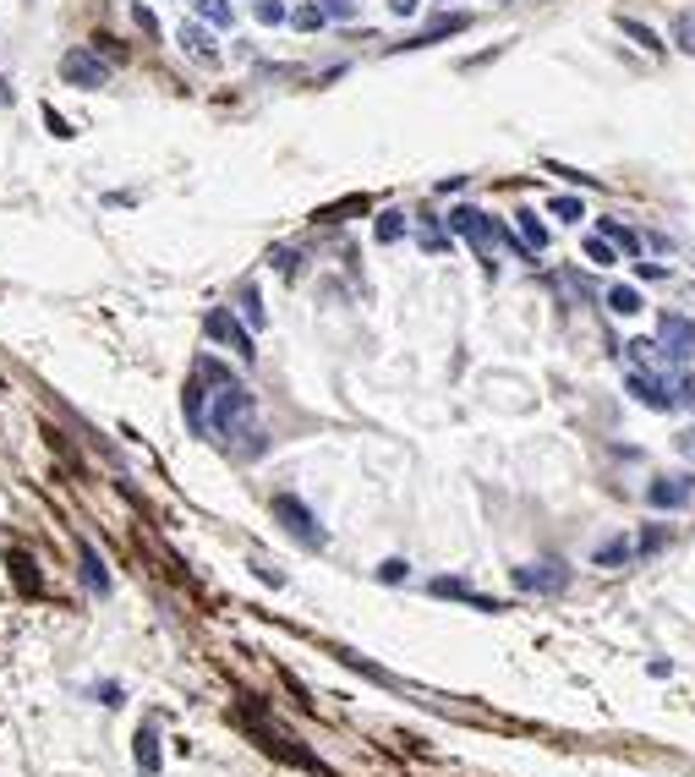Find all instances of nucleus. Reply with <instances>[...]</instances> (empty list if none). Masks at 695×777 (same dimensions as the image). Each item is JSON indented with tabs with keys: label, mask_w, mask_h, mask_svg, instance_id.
Segmentation results:
<instances>
[{
	"label": "nucleus",
	"mask_w": 695,
	"mask_h": 777,
	"mask_svg": "<svg viewBox=\"0 0 695 777\" xmlns=\"http://www.w3.org/2000/svg\"><path fill=\"white\" fill-rule=\"evenodd\" d=\"M208 433L225 438V444H247L258 449V405H252V389L236 384V378H225V384L214 389V405H208Z\"/></svg>",
	"instance_id": "f257e3e1"
},
{
	"label": "nucleus",
	"mask_w": 695,
	"mask_h": 777,
	"mask_svg": "<svg viewBox=\"0 0 695 777\" xmlns=\"http://www.w3.org/2000/svg\"><path fill=\"white\" fill-rule=\"evenodd\" d=\"M444 219H449V230H455V236H466L471 247H477V258L488 263V269H493V247H498V241H509V247H515V236H504V230L493 225V214H482V208H449ZM515 252H520V258H531L526 247H515Z\"/></svg>",
	"instance_id": "f03ea898"
},
{
	"label": "nucleus",
	"mask_w": 695,
	"mask_h": 777,
	"mask_svg": "<svg viewBox=\"0 0 695 777\" xmlns=\"http://www.w3.org/2000/svg\"><path fill=\"white\" fill-rule=\"evenodd\" d=\"M274 520H280V526L291 531L301 548H323V542H329V531H323L318 520H312V509L301 504L296 493H274Z\"/></svg>",
	"instance_id": "7ed1b4c3"
},
{
	"label": "nucleus",
	"mask_w": 695,
	"mask_h": 777,
	"mask_svg": "<svg viewBox=\"0 0 695 777\" xmlns=\"http://www.w3.org/2000/svg\"><path fill=\"white\" fill-rule=\"evenodd\" d=\"M624 389H630V400L652 405V411H674V378L663 373V367H630V378H624Z\"/></svg>",
	"instance_id": "20e7f679"
},
{
	"label": "nucleus",
	"mask_w": 695,
	"mask_h": 777,
	"mask_svg": "<svg viewBox=\"0 0 695 777\" xmlns=\"http://www.w3.org/2000/svg\"><path fill=\"white\" fill-rule=\"evenodd\" d=\"M61 83H72V88H104V83H110V66L99 61V50L72 44V50L61 55Z\"/></svg>",
	"instance_id": "39448f33"
},
{
	"label": "nucleus",
	"mask_w": 695,
	"mask_h": 777,
	"mask_svg": "<svg viewBox=\"0 0 695 777\" xmlns=\"http://www.w3.org/2000/svg\"><path fill=\"white\" fill-rule=\"evenodd\" d=\"M657 345H663L668 362H690L695 356V318H685V312H663V318H657Z\"/></svg>",
	"instance_id": "423d86ee"
},
{
	"label": "nucleus",
	"mask_w": 695,
	"mask_h": 777,
	"mask_svg": "<svg viewBox=\"0 0 695 777\" xmlns=\"http://www.w3.org/2000/svg\"><path fill=\"white\" fill-rule=\"evenodd\" d=\"M515 586H520V591H542V597H553V591L570 586V570H564V564H520V570H515Z\"/></svg>",
	"instance_id": "0eeeda50"
},
{
	"label": "nucleus",
	"mask_w": 695,
	"mask_h": 777,
	"mask_svg": "<svg viewBox=\"0 0 695 777\" xmlns=\"http://www.w3.org/2000/svg\"><path fill=\"white\" fill-rule=\"evenodd\" d=\"M203 329L214 334V340H225L236 356H247V362H252V334L241 329L236 318H230V307H214V312H208V318H203Z\"/></svg>",
	"instance_id": "6e6552de"
},
{
	"label": "nucleus",
	"mask_w": 695,
	"mask_h": 777,
	"mask_svg": "<svg viewBox=\"0 0 695 777\" xmlns=\"http://www.w3.org/2000/svg\"><path fill=\"white\" fill-rule=\"evenodd\" d=\"M695 498V477H657L646 487V504L652 509H685Z\"/></svg>",
	"instance_id": "1a4fd4ad"
},
{
	"label": "nucleus",
	"mask_w": 695,
	"mask_h": 777,
	"mask_svg": "<svg viewBox=\"0 0 695 777\" xmlns=\"http://www.w3.org/2000/svg\"><path fill=\"white\" fill-rule=\"evenodd\" d=\"M466 28H471L466 11H444V17H433L416 39H405V50H422V44H438V39H449V33H466Z\"/></svg>",
	"instance_id": "9d476101"
},
{
	"label": "nucleus",
	"mask_w": 695,
	"mask_h": 777,
	"mask_svg": "<svg viewBox=\"0 0 695 777\" xmlns=\"http://www.w3.org/2000/svg\"><path fill=\"white\" fill-rule=\"evenodd\" d=\"M176 44H181L187 55H198L203 66H214V61H219V44L208 39V28H203V22H181V28H176Z\"/></svg>",
	"instance_id": "9b49d317"
},
{
	"label": "nucleus",
	"mask_w": 695,
	"mask_h": 777,
	"mask_svg": "<svg viewBox=\"0 0 695 777\" xmlns=\"http://www.w3.org/2000/svg\"><path fill=\"white\" fill-rule=\"evenodd\" d=\"M433 597H455V602H471V608H482V613H493V608H498L493 597H482V591H471L466 581H449V575H438V581H433Z\"/></svg>",
	"instance_id": "f8f14e48"
},
{
	"label": "nucleus",
	"mask_w": 695,
	"mask_h": 777,
	"mask_svg": "<svg viewBox=\"0 0 695 777\" xmlns=\"http://www.w3.org/2000/svg\"><path fill=\"white\" fill-rule=\"evenodd\" d=\"M630 559H635V542H630V537H608V542L597 548V564H602V570H624Z\"/></svg>",
	"instance_id": "ddd939ff"
},
{
	"label": "nucleus",
	"mask_w": 695,
	"mask_h": 777,
	"mask_svg": "<svg viewBox=\"0 0 695 777\" xmlns=\"http://www.w3.org/2000/svg\"><path fill=\"white\" fill-rule=\"evenodd\" d=\"M192 11H198L208 28H230V22H236V6H230V0H192Z\"/></svg>",
	"instance_id": "4468645a"
},
{
	"label": "nucleus",
	"mask_w": 695,
	"mask_h": 777,
	"mask_svg": "<svg viewBox=\"0 0 695 777\" xmlns=\"http://www.w3.org/2000/svg\"><path fill=\"white\" fill-rule=\"evenodd\" d=\"M416 241H422L427 252H444V247H449V230L438 225V214H422V219H416Z\"/></svg>",
	"instance_id": "2eb2a0df"
},
{
	"label": "nucleus",
	"mask_w": 695,
	"mask_h": 777,
	"mask_svg": "<svg viewBox=\"0 0 695 777\" xmlns=\"http://www.w3.org/2000/svg\"><path fill=\"white\" fill-rule=\"evenodd\" d=\"M515 219H520V236H526V247H531V252H542V247H548V230H542V219L531 214V208H520Z\"/></svg>",
	"instance_id": "dca6fc26"
},
{
	"label": "nucleus",
	"mask_w": 695,
	"mask_h": 777,
	"mask_svg": "<svg viewBox=\"0 0 695 777\" xmlns=\"http://www.w3.org/2000/svg\"><path fill=\"white\" fill-rule=\"evenodd\" d=\"M597 236H608L613 247H624V252H630V258H635V252H641V241H635V230L613 225V219H602V230H597Z\"/></svg>",
	"instance_id": "f3484780"
},
{
	"label": "nucleus",
	"mask_w": 695,
	"mask_h": 777,
	"mask_svg": "<svg viewBox=\"0 0 695 777\" xmlns=\"http://www.w3.org/2000/svg\"><path fill=\"white\" fill-rule=\"evenodd\" d=\"M674 44L685 55H695V11H679V17H674Z\"/></svg>",
	"instance_id": "a211bd4d"
},
{
	"label": "nucleus",
	"mask_w": 695,
	"mask_h": 777,
	"mask_svg": "<svg viewBox=\"0 0 695 777\" xmlns=\"http://www.w3.org/2000/svg\"><path fill=\"white\" fill-rule=\"evenodd\" d=\"M608 312H624V318H630V312H641V296H635L630 285H613V291H608Z\"/></svg>",
	"instance_id": "6ab92c4d"
},
{
	"label": "nucleus",
	"mask_w": 695,
	"mask_h": 777,
	"mask_svg": "<svg viewBox=\"0 0 695 777\" xmlns=\"http://www.w3.org/2000/svg\"><path fill=\"white\" fill-rule=\"evenodd\" d=\"M236 301H241V318H247V329H263V296L247 285V291H241Z\"/></svg>",
	"instance_id": "aec40b11"
},
{
	"label": "nucleus",
	"mask_w": 695,
	"mask_h": 777,
	"mask_svg": "<svg viewBox=\"0 0 695 777\" xmlns=\"http://www.w3.org/2000/svg\"><path fill=\"white\" fill-rule=\"evenodd\" d=\"M619 28H624V33H630V39H635V44H646V50H663V39H657V33H652V28H646V22H635V17H619Z\"/></svg>",
	"instance_id": "412c9836"
},
{
	"label": "nucleus",
	"mask_w": 695,
	"mask_h": 777,
	"mask_svg": "<svg viewBox=\"0 0 695 777\" xmlns=\"http://www.w3.org/2000/svg\"><path fill=\"white\" fill-rule=\"evenodd\" d=\"M291 22H296L301 33H312V28H323L329 17H323V6H318V0H307V6H296V17H291Z\"/></svg>",
	"instance_id": "4be33fe9"
},
{
	"label": "nucleus",
	"mask_w": 695,
	"mask_h": 777,
	"mask_svg": "<svg viewBox=\"0 0 695 777\" xmlns=\"http://www.w3.org/2000/svg\"><path fill=\"white\" fill-rule=\"evenodd\" d=\"M548 214H559L564 225H575V219L586 214V203H581V197H553V203H548Z\"/></svg>",
	"instance_id": "5701e85b"
},
{
	"label": "nucleus",
	"mask_w": 695,
	"mask_h": 777,
	"mask_svg": "<svg viewBox=\"0 0 695 777\" xmlns=\"http://www.w3.org/2000/svg\"><path fill=\"white\" fill-rule=\"evenodd\" d=\"M586 258L608 269V263H619V252H613V241H608V236H592V241H586Z\"/></svg>",
	"instance_id": "b1692460"
},
{
	"label": "nucleus",
	"mask_w": 695,
	"mask_h": 777,
	"mask_svg": "<svg viewBox=\"0 0 695 777\" xmlns=\"http://www.w3.org/2000/svg\"><path fill=\"white\" fill-rule=\"evenodd\" d=\"M137 767L159 772V750H154V734H137Z\"/></svg>",
	"instance_id": "393cba45"
},
{
	"label": "nucleus",
	"mask_w": 695,
	"mask_h": 777,
	"mask_svg": "<svg viewBox=\"0 0 695 777\" xmlns=\"http://www.w3.org/2000/svg\"><path fill=\"white\" fill-rule=\"evenodd\" d=\"M258 22H263V28H280V22H285V0H258Z\"/></svg>",
	"instance_id": "a878e982"
},
{
	"label": "nucleus",
	"mask_w": 695,
	"mask_h": 777,
	"mask_svg": "<svg viewBox=\"0 0 695 777\" xmlns=\"http://www.w3.org/2000/svg\"><path fill=\"white\" fill-rule=\"evenodd\" d=\"M405 236V214H384L378 219V241H400Z\"/></svg>",
	"instance_id": "bb28decb"
},
{
	"label": "nucleus",
	"mask_w": 695,
	"mask_h": 777,
	"mask_svg": "<svg viewBox=\"0 0 695 777\" xmlns=\"http://www.w3.org/2000/svg\"><path fill=\"white\" fill-rule=\"evenodd\" d=\"M83 575H88V586H99V591H104V586H110V575H104V570H99L94 548H83Z\"/></svg>",
	"instance_id": "cd10ccee"
},
{
	"label": "nucleus",
	"mask_w": 695,
	"mask_h": 777,
	"mask_svg": "<svg viewBox=\"0 0 695 777\" xmlns=\"http://www.w3.org/2000/svg\"><path fill=\"white\" fill-rule=\"evenodd\" d=\"M668 542V531L663 526H652V531H641V537H635V553H657Z\"/></svg>",
	"instance_id": "c85d7f7f"
},
{
	"label": "nucleus",
	"mask_w": 695,
	"mask_h": 777,
	"mask_svg": "<svg viewBox=\"0 0 695 777\" xmlns=\"http://www.w3.org/2000/svg\"><path fill=\"white\" fill-rule=\"evenodd\" d=\"M674 400L695 411V378H690V373H679V378H674Z\"/></svg>",
	"instance_id": "c756f323"
},
{
	"label": "nucleus",
	"mask_w": 695,
	"mask_h": 777,
	"mask_svg": "<svg viewBox=\"0 0 695 777\" xmlns=\"http://www.w3.org/2000/svg\"><path fill=\"white\" fill-rule=\"evenodd\" d=\"M323 17H356V0H318Z\"/></svg>",
	"instance_id": "7c9ffc66"
},
{
	"label": "nucleus",
	"mask_w": 695,
	"mask_h": 777,
	"mask_svg": "<svg viewBox=\"0 0 695 777\" xmlns=\"http://www.w3.org/2000/svg\"><path fill=\"white\" fill-rule=\"evenodd\" d=\"M44 126H50V132H61V137H72V126H66L61 115H55V104H44Z\"/></svg>",
	"instance_id": "2f4dec72"
},
{
	"label": "nucleus",
	"mask_w": 695,
	"mask_h": 777,
	"mask_svg": "<svg viewBox=\"0 0 695 777\" xmlns=\"http://www.w3.org/2000/svg\"><path fill=\"white\" fill-rule=\"evenodd\" d=\"M378 581H405V559H389L384 570H378Z\"/></svg>",
	"instance_id": "473e14b6"
},
{
	"label": "nucleus",
	"mask_w": 695,
	"mask_h": 777,
	"mask_svg": "<svg viewBox=\"0 0 695 777\" xmlns=\"http://www.w3.org/2000/svg\"><path fill=\"white\" fill-rule=\"evenodd\" d=\"M674 449H679V455H690V460H695V427H685V433L674 438Z\"/></svg>",
	"instance_id": "72a5a7b5"
},
{
	"label": "nucleus",
	"mask_w": 695,
	"mask_h": 777,
	"mask_svg": "<svg viewBox=\"0 0 695 777\" xmlns=\"http://www.w3.org/2000/svg\"><path fill=\"white\" fill-rule=\"evenodd\" d=\"M269 263H274V269H291L296 252H291V247H274V252H269Z\"/></svg>",
	"instance_id": "f704fd0d"
},
{
	"label": "nucleus",
	"mask_w": 695,
	"mask_h": 777,
	"mask_svg": "<svg viewBox=\"0 0 695 777\" xmlns=\"http://www.w3.org/2000/svg\"><path fill=\"white\" fill-rule=\"evenodd\" d=\"M132 17H137V28H143V33H154V28H159L154 11H143V6H132Z\"/></svg>",
	"instance_id": "c9c22d12"
},
{
	"label": "nucleus",
	"mask_w": 695,
	"mask_h": 777,
	"mask_svg": "<svg viewBox=\"0 0 695 777\" xmlns=\"http://www.w3.org/2000/svg\"><path fill=\"white\" fill-rule=\"evenodd\" d=\"M416 6H422V0H389V11H395V17H411Z\"/></svg>",
	"instance_id": "e433bc0d"
},
{
	"label": "nucleus",
	"mask_w": 695,
	"mask_h": 777,
	"mask_svg": "<svg viewBox=\"0 0 695 777\" xmlns=\"http://www.w3.org/2000/svg\"><path fill=\"white\" fill-rule=\"evenodd\" d=\"M498 6H504V0H498Z\"/></svg>",
	"instance_id": "4c0bfd02"
}]
</instances>
